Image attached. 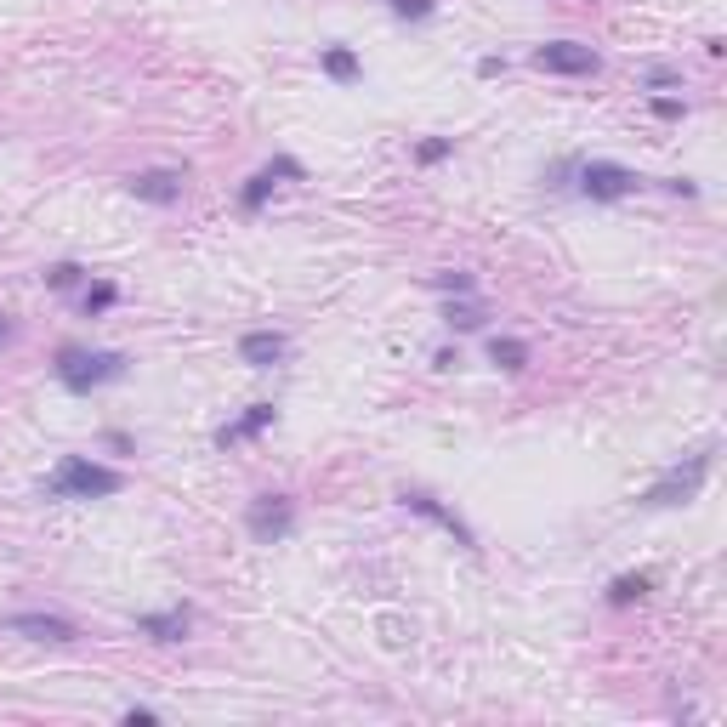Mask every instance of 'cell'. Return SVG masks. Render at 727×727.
<instances>
[{"instance_id":"1","label":"cell","mask_w":727,"mask_h":727,"mask_svg":"<svg viewBox=\"0 0 727 727\" xmlns=\"http://www.w3.org/2000/svg\"><path fill=\"white\" fill-rule=\"evenodd\" d=\"M120 489H125L120 472L86 461V455H63L57 472L46 478V495L52 500H108V495H120Z\"/></svg>"},{"instance_id":"2","label":"cell","mask_w":727,"mask_h":727,"mask_svg":"<svg viewBox=\"0 0 727 727\" xmlns=\"http://www.w3.org/2000/svg\"><path fill=\"white\" fill-rule=\"evenodd\" d=\"M52 370L69 392H97L125 375V353H114V347H63Z\"/></svg>"},{"instance_id":"3","label":"cell","mask_w":727,"mask_h":727,"mask_svg":"<svg viewBox=\"0 0 727 727\" xmlns=\"http://www.w3.org/2000/svg\"><path fill=\"white\" fill-rule=\"evenodd\" d=\"M705 478H710V449H699V455H688L682 466H671L659 483H648L642 506H654V512H665V506H682V500H693L699 489H705Z\"/></svg>"},{"instance_id":"4","label":"cell","mask_w":727,"mask_h":727,"mask_svg":"<svg viewBox=\"0 0 727 727\" xmlns=\"http://www.w3.org/2000/svg\"><path fill=\"white\" fill-rule=\"evenodd\" d=\"M642 188V177L631 165H614V160H591L580 165V194L586 199H631Z\"/></svg>"},{"instance_id":"5","label":"cell","mask_w":727,"mask_h":727,"mask_svg":"<svg viewBox=\"0 0 727 727\" xmlns=\"http://www.w3.org/2000/svg\"><path fill=\"white\" fill-rule=\"evenodd\" d=\"M245 523H250V534H256L262 546H279L284 534L296 529V506H290L284 495H262V500H250Z\"/></svg>"},{"instance_id":"6","label":"cell","mask_w":727,"mask_h":727,"mask_svg":"<svg viewBox=\"0 0 727 727\" xmlns=\"http://www.w3.org/2000/svg\"><path fill=\"white\" fill-rule=\"evenodd\" d=\"M534 69H546V74H597V52L580 46V40H546V46H534Z\"/></svg>"},{"instance_id":"7","label":"cell","mask_w":727,"mask_h":727,"mask_svg":"<svg viewBox=\"0 0 727 727\" xmlns=\"http://www.w3.org/2000/svg\"><path fill=\"white\" fill-rule=\"evenodd\" d=\"M0 631L29 637V642H74V637H80V631H74V620H63V614H6V620H0Z\"/></svg>"},{"instance_id":"8","label":"cell","mask_w":727,"mask_h":727,"mask_svg":"<svg viewBox=\"0 0 727 727\" xmlns=\"http://www.w3.org/2000/svg\"><path fill=\"white\" fill-rule=\"evenodd\" d=\"M182 182H188V177H182L177 165H154V171H137L125 188H131L142 205H177V199H182Z\"/></svg>"},{"instance_id":"9","label":"cell","mask_w":727,"mask_h":727,"mask_svg":"<svg viewBox=\"0 0 727 727\" xmlns=\"http://www.w3.org/2000/svg\"><path fill=\"white\" fill-rule=\"evenodd\" d=\"M307 171H302V160H273V165H262V171H256V177L245 182V194H239V205H245V211H262L267 205V194H273V188H279V182H302Z\"/></svg>"},{"instance_id":"10","label":"cell","mask_w":727,"mask_h":727,"mask_svg":"<svg viewBox=\"0 0 727 727\" xmlns=\"http://www.w3.org/2000/svg\"><path fill=\"white\" fill-rule=\"evenodd\" d=\"M398 500H404L409 512L432 517L438 529H449V534H455V540H461V546H478V534L466 529V523H461V517H455V512H449V506H444V500H438V495H426V489H404V495H398Z\"/></svg>"},{"instance_id":"11","label":"cell","mask_w":727,"mask_h":727,"mask_svg":"<svg viewBox=\"0 0 727 727\" xmlns=\"http://www.w3.org/2000/svg\"><path fill=\"white\" fill-rule=\"evenodd\" d=\"M239 358H245L250 370H273L284 358V336L279 330H250V336L239 341Z\"/></svg>"},{"instance_id":"12","label":"cell","mask_w":727,"mask_h":727,"mask_svg":"<svg viewBox=\"0 0 727 727\" xmlns=\"http://www.w3.org/2000/svg\"><path fill=\"white\" fill-rule=\"evenodd\" d=\"M188 620H194L188 608H165V614H142L137 631L142 637H154V642H182L188 637Z\"/></svg>"},{"instance_id":"13","label":"cell","mask_w":727,"mask_h":727,"mask_svg":"<svg viewBox=\"0 0 727 727\" xmlns=\"http://www.w3.org/2000/svg\"><path fill=\"white\" fill-rule=\"evenodd\" d=\"M267 421H273V404H250L245 415H239V421H228L222 432H216V444H222V449L245 444V438H256V432H262Z\"/></svg>"},{"instance_id":"14","label":"cell","mask_w":727,"mask_h":727,"mask_svg":"<svg viewBox=\"0 0 727 727\" xmlns=\"http://www.w3.org/2000/svg\"><path fill=\"white\" fill-rule=\"evenodd\" d=\"M489 358H495L500 370H523V364H529V341H517V336H495V341H489Z\"/></svg>"},{"instance_id":"15","label":"cell","mask_w":727,"mask_h":727,"mask_svg":"<svg viewBox=\"0 0 727 727\" xmlns=\"http://www.w3.org/2000/svg\"><path fill=\"white\" fill-rule=\"evenodd\" d=\"M324 74L341 80V86H353V80H358V57L347 52V46H330V52H324Z\"/></svg>"},{"instance_id":"16","label":"cell","mask_w":727,"mask_h":727,"mask_svg":"<svg viewBox=\"0 0 727 727\" xmlns=\"http://www.w3.org/2000/svg\"><path fill=\"white\" fill-rule=\"evenodd\" d=\"M642 591H648V574H620V580H614V586H608V603H637Z\"/></svg>"},{"instance_id":"17","label":"cell","mask_w":727,"mask_h":727,"mask_svg":"<svg viewBox=\"0 0 727 727\" xmlns=\"http://www.w3.org/2000/svg\"><path fill=\"white\" fill-rule=\"evenodd\" d=\"M114 302H120V290H114V284H86V296H80L86 313H108Z\"/></svg>"},{"instance_id":"18","label":"cell","mask_w":727,"mask_h":727,"mask_svg":"<svg viewBox=\"0 0 727 727\" xmlns=\"http://www.w3.org/2000/svg\"><path fill=\"white\" fill-rule=\"evenodd\" d=\"M449 154H455V142L449 137H426L421 148H415V160L421 165H438V160H449Z\"/></svg>"},{"instance_id":"19","label":"cell","mask_w":727,"mask_h":727,"mask_svg":"<svg viewBox=\"0 0 727 727\" xmlns=\"http://www.w3.org/2000/svg\"><path fill=\"white\" fill-rule=\"evenodd\" d=\"M444 319H449V330H478V324H483V307L461 302V307H449Z\"/></svg>"},{"instance_id":"20","label":"cell","mask_w":727,"mask_h":727,"mask_svg":"<svg viewBox=\"0 0 727 727\" xmlns=\"http://www.w3.org/2000/svg\"><path fill=\"white\" fill-rule=\"evenodd\" d=\"M80 279H86V267H80V262H57L52 273H46V284H52V290H69V284H80Z\"/></svg>"},{"instance_id":"21","label":"cell","mask_w":727,"mask_h":727,"mask_svg":"<svg viewBox=\"0 0 727 727\" xmlns=\"http://www.w3.org/2000/svg\"><path fill=\"white\" fill-rule=\"evenodd\" d=\"M387 6L398 18H432V12H438V0H387Z\"/></svg>"},{"instance_id":"22","label":"cell","mask_w":727,"mask_h":727,"mask_svg":"<svg viewBox=\"0 0 727 727\" xmlns=\"http://www.w3.org/2000/svg\"><path fill=\"white\" fill-rule=\"evenodd\" d=\"M438 290H449V296H472V290H478V284H472V273H438Z\"/></svg>"},{"instance_id":"23","label":"cell","mask_w":727,"mask_h":727,"mask_svg":"<svg viewBox=\"0 0 727 727\" xmlns=\"http://www.w3.org/2000/svg\"><path fill=\"white\" fill-rule=\"evenodd\" d=\"M654 114H659V120H676V114H682V103H676V97H659Z\"/></svg>"},{"instance_id":"24","label":"cell","mask_w":727,"mask_h":727,"mask_svg":"<svg viewBox=\"0 0 727 727\" xmlns=\"http://www.w3.org/2000/svg\"><path fill=\"white\" fill-rule=\"evenodd\" d=\"M6 336H12V324H6V319H0V341H6Z\"/></svg>"}]
</instances>
